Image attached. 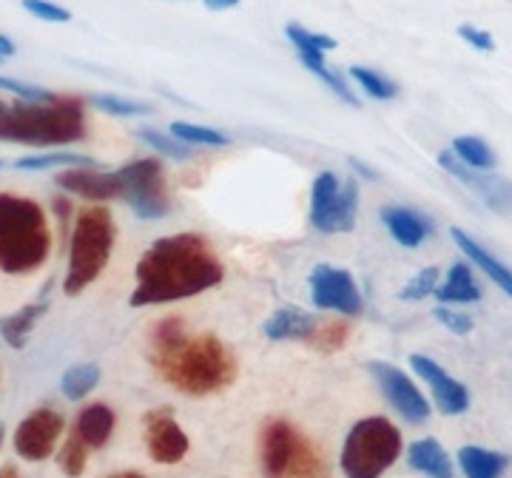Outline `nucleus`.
Listing matches in <instances>:
<instances>
[{"instance_id":"f8f14e48","label":"nucleus","mask_w":512,"mask_h":478,"mask_svg":"<svg viewBox=\"0 0 512 478\" xmlns=\"http://www.w3.org/2000/svg\"><path fill=\"white\" fill-rule=\"evenodd\" d=\"M63 416L52 407H37L32 410L15 430V450L20 459L43 461L55 453L57 442L63 436Z\"/></svg>"},{"instance_id":"f257e3e1","label":"nucleus","mask_w":512,"mask_h":478,"mask_svg":"<svg viewBox=\"0 0 512 478\" xmlns=\"http://www.w3.org/2000/svg\"><path fill=\"white\" fill-rule=\"evenodd\" d=\"M225 276L220 257L200 234H174L157 239L137 262V288L131 294L134 308L168 305L188 296L217 288Z\"/></svg>"},{"instance_id":"2f4dec72","label":"nucleus","mask_w":512,"mask_h":478,"mask_svg":"<svg viewBox=\"0 0 512 478\" xmlns=\"http://www.w3.org/2000/svg\"><path fill=\"white\" fill-rule=\"evenodd\" d=\"M92 106L94 109L106 111L111 117H143V114H151L148 103L126 100V97H117V94H94Z\"/></svg>"},{"instance_id":"393cba45","label":"nucleus","mask_w":512,"mask_h":478,"mask_svg":"<svg viewBox=\"0 0 512 478\" xmlns=\"http://www.w3.org/2000/svg\"><path fill=\"white\" fill-rule=\"evenodd\" d=\"M458 464L467 478H501V473L507 470V456L484 447H461Z\"/></svg>"},{"instance_id":"c756f323","label":"nucleus","mask_w":512,"mask_h":478,"mask_svg":"<svg viewBox=\"0 0 512 478\" xmlns=\"http://www.w3.org/2000/svg\"><path fill=\"white\" fill-rule=\"evenodd\" d=\"M171 137H177L180 143L185 146H211V148H220V146H228L231 140L222 134V131H214V129H205V126H194V123H174L171 126Z\"/></svg>"},{"instance_id":"7ed1b4c3","label":"nucleus","mask_w":512,"mask_h":478,"mask_svg":"<svg viewBox=\"0 0 512 478\" xmlns=\"http://www.w3.org/2000/svg\"><path fill=\"white\" fill-rule=\"evenodd\" d=\"M86 103L80 97H60L46 103L0 100V143L20 146H66L86 137Z\"/></svg>"},{"instance_id":"f704fd0d","label":"nucleus","mask_w":512,"mask_h":478,"mask_svg":"<svg viewBox=\"0 0 512 478\" xmlns=\"http://www.w3.org/2000/svg\"><path fill=\"white\" fill-rule=\"evenodd\" d=\"M20 6L29 15H35L37 20H46V23H69L72 20V12L57 6L52 0H20Z\"/></svg>"},{"instance_id":"0eeeda50","label":"nucleus","mask_w":512,"mask_h":478,"mask_svg":"<svg viewBox=\"0 0 512 478\" xmlns=\"http://www.w3.org/2000/svg\"><path fill=\"white\" fill-rule=\"evenodd\" d=\"M402 456V433L399 427L384 419L370 416L353 424L342 450V470L348 478H382Z\"/></svg>"},{"instance_id":"ea45409f","label":"nucleus","mask_w":512,"mask_h":478,"mask_svg":"<svg viewBox=\"0 0 512 478\" xmlns=\"http://www.w3.org/2000/svg\"><path fill=\"white\" fill-rule=\"evenodd\" d=\"M202 3H205V9H211V12H225V9L239 6V0H202Z\"/></svg>"},{"instance_id":"b1692460","label":"nucleus","mask_w":512,"mask_h":478,"mask_svg":"<svg viewBox=\"0 0 512 478\" xmlns=\"http://www.w3.org/2000/svg\"><path fill=\"white\" fill-rule=\"evenodd\" d=\"M49 311V299L43 296V299H37L32 305H26V308H20L18 313H12V316H6L3 322H0V336L6 339V345H12V348H26V342H29V336L35 331V325L43 319V313Z\"/></svg>"},{"instance_id":"49530a36","label":"nucleus","mask_w":512,"mask_h":478,"mask_svg":"<svg viewBox=\"0 0 512 478\" xmlns=\"http://www.w3.org/2000/svg\"><path fill=\"white\" fill-rule=\"evenodd\" d=\"M0 166H3V163H0Z\"/></svg>"},{"instance_id":"37998d69","label":"nucleus","mask_w":512,"mask_h":478,"mask_svg":"<svg viewBox=\"0 0 512 478\" xmlns=\"http://www.w3.org/2000/svg\"><path fill=\"white\" fill-rule=\"evenodd\" d=\"M350 163H353V168H356V171H362V174H365V177H370V180H373V177H376V174H373V171H370V168H367L365 163H359V160H350Z\"/></svg>"},{"instance_id":"473e14b6","label":"nucleus","mask_w":512,"mask_h":478,"mask_svg":"<svg viewBox=\"0 0 512 478\" xmlns=\"http://www.w3.org/2000/svg\"><path fill=\"white\" fill-rule=\"evenodd\" d=\"M137 137H140L143 143H148L154 151H160L168 160H188V157H191V146L180 143L177 137H165V134H160L157 129H140L137 131Z\"/></svg>"},{"instance_id":"20e7f679","label":"nucleus","mask_w":512,"mask_h":478,"mask_svg":"<svg viewBox=\"0 0 512 478\" xmlns=\"http://www.w3.org/2000/svg\"><path fill=\"white\" fill-rule=\"evenodd\" d=\"M52 251V231L43 208L26 197L0 194V271H37Z\"/></svg>"},{"instance_id":"6e6552de","label":"nucleus","mask_w":512,"mask_h":478,"mask_svg":"<svg viewBox=\"0 0 512 478\" xmlns=\"http://www.w3.org/2000/svg\"><path fill=\"white\" fill-rule=\"evenodd\" d=\"M359 214V185L339 180L333 171H322L311 188V222L322 234H348Z\"/></svg>"},{"instance_id":"c85d7f7f","label":"nucleus","mask_w":512,"mask_h":478,"mask_svg":"<svg viewBox=\"0 0 512 478\" xmlns=\"http://www.w3.org/2000/svg\"><path fill=\"white\" fill-rule=\"evenodd\" d=\"M100 382V368L97 365H77V368H69L63 373V393H66V399H72V402H80L83 396H89L94 387Z\"/></svg>"},{"instance_id":"c9c22d12","label":"nucleus","mask_w":512,"mask_h":478,"mask_svg":"<svg viewBox=\"0 0 512 478\" xmlns=\"http://www.w3.org/2000/svg\"><path fill=\"white\" fill-rule=\"evenodd\" d=\"M345 339H348V325H342V322L316 325V331L311 336V342H316L322 350H339L345 345Z\"/></svg>"},{"instance_id":"2eb2a0df","label":"nucleus","mask_w":512,"mask_h":478,"mask_svg":"<svg viewBox=\"0 0 512 478\" xmlns=\"http://www.w3.org/2000/svg\"><path fill=\"white\" fill-rule=\"evenodd\" d=\"M410 365H413V370L427 382V387L433 390V399H436V405H439L441 413L458 416V413H464V410L470 407V393H467V387L461 385V382H456L447 370L441 368L439 362H433V359L416 353V356H410Z\"/></svg>"},{"instance_id":"e433bc0d","label":"nucleus","mask_w":512,"mask_h":478,"mask_svg":"<svg viewBox=\"0 0 512 478\" xmlns=\"http://www.w3.org/2000/svg\"><path fill=\"white\" fill-rule=\"evenodd\" d=\"M0 89L9 94H18L20 100H32V103H46V100L57 97L49 89H40V86H32V83H20V80H12V77H0Z\"/></svg>"},{"instance_id":"4468645a","label":"nucleus","mask_w":512,"mask_h":478,"mask_svg":"<svg viewBox=\"0 0 512 478\" xmlns=\"http://www.w3.org/2000/svg\"><path fill=\"white\" fill-rule=\"evenodd\" d=\"M146 450L157 464H177L188 453V436L180 424L171 419L168 410H151L143 419Z\"/></svg>"},{"instance_id":"58836bf2","label":"nucleus","mask_w":512,"mask_h":478,"mask_svg":"<svg viewBox=\"0 0 512 478\" xmlns=\"http://www.w3.org/2000/svg\"><path fill=\"white\" fill-rule=\"evenodd\" d=\"M433 316L439 319L444 328H450V331L458 333V336H467V333L473 331V319L464 316V313L453 311L450 305H439V308L433 311Z\"/></svg>"},{"instance_id":"79ce46f5","label":"nucleus","mask_w":512,"mask_h":478,"mask_svg":"<svg viewBox=\"0 0 512 478\" xmlns=\"http://www.w3.org/2000/svg\"><path fill=\"white\" fill-rule=\"evenodd\" d=\"M0 478H20L18 467H12V464H6V467H0Z\"/></svg>"},{"instance_id":"9d476101","label":"nucleus","mask_w":512,"mask_h":478,"mask_svg":"<svg viewBox=\"0 0 512 478\" xmlns=\"http://www.w3.org/2000/svg\"><path fill=\"white\" fill-rule=\"evenodd\" d=\"M285 35H288V40L293 43L296 55H299L302 66H305L308 72L316 74L339 100H345L348 106H359V100H356V94L350 89L348 80L339 72H333L328 66V60H325V55H328L330 49H336V37L311 32V29H305V26H299V23H288V26H285Z\"/></svg>"},{"instance_id":"423d86ee","label":"nucleus","mask_w":512,"mask_h":478,"mask_svg":"<svg viewBox=\"0 0 512 478\" xmlns=\"http://www.w3.org/2000/svg\"><path fill=\"white\" fill-rule=\"evenodd\" d=\"M259 464L265 478H330L325 456L285 419H271L262 427Z\"/></svg>"},{"instance_id":"7c9ffc66","label":"nucleus","mask_w":512,"mask_h":478,"mask_svg":"<svg viewBox=\"0 0 512 478\" xmlns=\"http://www.w3.org/2000/svg\"><path fill=\"white\" fill-rule=\"evenodd\" d=\"M86 461H89V447L86 442L72 433L66 444H63V450H60V456H57V464H60V470L66 473V476H83V470H86Z\"/></svg>"},{"instance_id":"bb28decb","label":"nucleus","mask_w":512,"mask_h":478,"mask_svg":"<svg viewBox=\"0 0 512 478\" xmlns=\"http://www.w3.org/2000/svg\"><path fill=\"white\" fill-rule=\"evenodd\" d=\"M57 166H72V168H86V166H100L97 160L86 157V154H72V151H52V154H35V157H23L15 163L20 171H46V168Z\"/></svg>"},{"instance_id":"cd10ccee","label":"nucleus","mask_w":512,"mask_h":478,"mask_svg":"<svg viewBox=\"0 0 512 478\" xmlns=\"http://www.w3.org/2000/svg\"><path fill=\"white\" fill-rule=\"evenodd\" d=\"M350 80L359 83V89L373 97V100H393L399 94V83H393L390 77H384L382 72H373L367 66H353L350 69Z\"/></svg>"},{"instance_id":"39448f33","label":"nucleus","mask_w":512,"mask_h":478,"mask_svg":"<svg viewBox=\"0 0 512 478\" xmlns=\"http://www.w3.org/2000/svg\"><path fill=\"white\" fill-rule=\"evenodd\" d=\"M117 239V225L109 208L94 205L77 214L72 228V245H69V271L63 279V291L69 296L83 294L103 268L109 265L111 251Z\"/></svg>"},{"instance_id":"a878e982","label":"nucleus","mask_w":512,"mask_h":478,"mask_svg":"<svg viewBox=\"0 0 512 478\" xmlns=\"http://www.w3.org/2000/svg\"><path fill=\"white\" fill-rule=\"evenodd\" d=\"M453 154H456L464 166L476 168V171H490V168L495 166L493 148L487 146L481 137H473V134L456 137V140H453Z\"/></svg>"},{"instance_id":"72a5a7b5","label":"nucleus","mask_w":512,"mask_h":478,"mask_svg":"<svg viewBox=\"0 0 512 478\" xmlns=\"http://www.w3.org/2000/svg\"><path fill=\"white\" fill-rule=\"evenodd\" d=\"M439 288V268H424L419 274L413 276L402 291H399V299H407V302H419V299H427Z\"/></svg>"},{"instance_id":"4be33fe9","label":"nucleus","mask_w":512,"mask_h":478,"mask_svg":"<svg viewBox=\"0 0 512 478\" xmlns=\"http://www.w3.org/2000/svg\"><path fill=\"white\" fill-rule=\"evenodd\" d=\"M111 430H114V410L109 405H89L77 413L74 433L86 442L89 450H97L109 442Z\"/></svg>"},{"instance_id":"4c0bfd02","label":"nucleus","mask_w":512,"mask_h":478,"mask_svg":"<svg viewBox=\"0 0 512 478\" xmlns=\"http://www.w3.org/2000/svg\"><path fill=\"white\" fill-rule=\"evenodd\" d=\"M458 37H461L467 46H473L476 52H484V55L495 52V37L490 35L487 29L473 26V23H461V26H458Z\"/></svg>"},{"instance_id":"c03bdc74","label":"nucleus","mask_w":512,"mask_h":478,"mask_svg":"<svg viewBox=\"0 0 512 478\" xmlns=\"http://www.w3.org/2000/svg\"><path fill=\"white\" fill-rule=\"evenodd\" d=\"M111 478H146V476H140V473H117V476H111Z\"/></svg>"},{"instance_id":"f03ea898","label":"nucleus","mask_w":512,"mask_h":478,"mask_svg":"<svg viewBox=\"0 0 512 478\" xmlns=\"http://www.w3.org/2000/svg\"><path fill=\"white\" fill-rule=\"evenodd\" d=\"M151 365L185 396H208L234 385L237 359L214 333L191 336L183 319L165 316L151 331Z\"/></svg>"},{"instance_id":"5701e85b","label":"nucleus","mask_w":512,"mask_h":478,"mask_svg":"<svg viewBox=\"0 0 512 478\" xmlns=\"http://www.w3.org/2000/svg\"><path fill=\"white\" fill-rule=\"evenodd\" d=\"M433 296L439 299L441 305H470V302H478V299H481V288H478L476 279H473L470 265L458 262V265H453V268L447 271L444 285H439V288L433 291Z\"/></svg>"},{"instance_id":"6ab92c4d","label":"nucleus","mask_w":512,"mask_h":478,"mask_svg":"<svg viewBox=\"0 0 512 478\" xmlns=\"http://www.w3.org/2000/svg\"><path fill=\"white\" fill-rule=\"evenodd\" d=\"M439 166L444 168L447 174L458 177L461 183L470 185L476 194H481V197H484L490 205H495V208H501L504 200H507V188H504V185L495 183V180H490V177H481V171H476V168L464 166L453 151H441Z\"/></svg>"},{"instance_id":"a18cd8bd","label":"nucleus","mask_w":512,"mask_h":478,"mask_svg":"<svg viewBox=\"0 0 512 478\" xmlns=\"http://www.w3.org/2000/svg\"><path fill=\"white\" fill-rule=\"evenodd\" d=\"M0 444H3V424H0Z\"/></svg>"},{"instance_id":"dca6fc26","label":"nucleus","mask_w":512,"mask_h":478,"mask_svg":"<svg viewBox=\"0 0 512 478\" xmlns=\"http://www.w3.org/2000/svg\"><path fill=\"white\" fill-rule=\"evenodd\" d=\"M57 185L69 194H77L83 200H117L120 197V177L117 171H100V168H63L57 174Z\"/></svg>"},{"instance_id":"ddd939ff","label":"nucleus","mask_w":512,"mask_h":478,"mask_svg":"<svg viewBox=\"0 0 512 478\" xmlns=\"http://www.w3.org/2000/svg\"><path fill=\"white\" fill-rule=\"evenodd\" d=\"M370 373L373 379L379 382L382 393L387 396V402L396 407L402 413L404 419L410 424H421L427 422L430 416V405L427 399L419 393V387L413 385L402 370L387 365V362H370Z\"/></svg>"},{"instance_id":"a211bd4d","label":"nucleus","mask_w":512,"mask_h":478,"mask_svg":"<svg viewBox=\"0 0 512 478\" xmlns=\"http://www.w3.org/2000/svg\"><path fill=\"white\" fill-rule=\"evenodd\" d=\"M450 234H453L456 245L461 248V254L473 259V265H476L478 271L490 276L495 285H498V288H501V291H504V294L512 299V271H510V268H507V265H504V262H501L498 257H493V254H490V251H487V248H484L481 242H476V239L470 237L467 231H461V228H453Z\"/></svg>"},{"instance_id":"aec40b11","label":"nucleus","mask_w":512,"mask_h":478,"mask_svg":"<svg viewBox=\"0 0 512 478\" xmlns=\"http://www.w3.org/2000/svg\"><path fill=\"white\" fill-rule=\"evenodd\" d=\"M316 319L311 313L288 305V308H279V311L265 322V336L274 339V342H285V339H311L316 331Z\"/></svg>"},{"instance_id":"1a4fd4ad","label":"nucleus","mask_w":512,"mask_h":478,"mask_svg":"<svg viewBox=\"0 0 512 478\" xmlns=\"http://www.w3.org/2000/svg\"><path fill=\"white\" fill-rule=\"evenodd\" d=\"M117 177H120V200H126L140 220H163L168 214L171 200H168V185L160 160L143 157L126 163L117 171Z\"/></svg>"},{"instance_id":"9b49d317","label":"nucleus","mask_w":512,"mask_h":478,"mask_svg":"<svg viewBox=\"0 0 512 478\" xmlns=\"http://www.w3.org/2000/svg\"><path fill=\"white\" fill-rule=\"evenodd\" d=\"M311 299L316 308L345 313V316H359L365 308V299L359 294L350 271L333 265H319L311 274Z\"/></svg>"},{"instance_id":"412c9836","label":"nucleus","mask_w":512,"mask_h":478,"mask_svg":"<svg viewBox=\"0 0 512 478\" xmlns=\"http://www.w3.org/2000/svg\"><path fill=\"white\" fill-rule=\"evenodd\" d=\"M410 467L427 478H453V461L436 439H419L407 450Z\"/></svg>"},{"instance_id":"f3484780","label":"nucleus","mask_w":512,"mask_h":478,"mask_svg":"<svg viewBox=\"0 0 512 478\" xmlns=\"http://www.w3.org/2000/svg\"><path fill=\"white\" fill-rule=\"evenodd\" d=\"M382 222L384 228L390 231V237L404 248H419V245H424V239L433 234V222L421 217L419 211H413V208L390 205V208L382 211Z\"/></svg>"},{"instance_id":"a19ab883","label":"nucleus","mask_w":512,"mask_h":478,"mask_svg":"<svg viewBox=\"0 0 512 478\" xmlns=\"http://www.w3.org/2000/svg\"><path fill=\"white\" fill-rule=\"evenodd\" d=\"M12 55H15V43L0 32V63H6Z\"/></svg>"}]
</instances>
